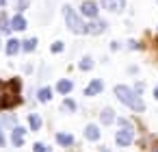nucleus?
I'll list each match as a JSON object with an SVG mask.
<instances>
[{
	"label": "nucleus",
	"mask_w": 158,
	"mask_h": 152,
	"mask_svg": "<svg viewBox=\"0 0 158 152\" xmlns=\"http://www.w3.org/2000/svg\"><path fill=\"white\" fill-rule=\"evenodd\" d=\"M80 11H82V15H87V18H95V15H98V5L93 2V0H85L82 7H80Z\"/></svg>",
	"instance_id": "5"
},
{
	"label": "nucleus",
	"mask_w": 158,
	"mask_h": 152,
	"mask_svg": "<svg viewBox=\"0 0 158 152\" xmlns=\"http://www.w3.org/2000/svg\"><path fill=\"white\" fill-rule=\"evenodd\" d=\"M5 2H7V0H0V5H5Z\"/></svg>",
	"instance_id": "27"
},
{
	"label": "nucleus",
	"mask_w": 158,
	"mask_h": 152,
	"mask_svg": "<svg viewBox=\"0 0 158 152\" xmlns=\"http://www.w3.org/2000/svg\"><path fill=\"white\" fill-rule=\"evenodd\" d=\"M35 48H37V39H35V37H31V39H24V41H22V50L33 52Z\"/></svg>",
	"instance_id": "16"
},
{
	"label": "nucleus",
	"mask_w": 158,
	"mask_h": 152,
	"mask_svg": "<svg viewBox=\"0 0 158 152\" xmlns=\"http://www.w3.org/2000/svg\"><path fill=\"white\" fill-rule=\"evenodd\" d=\"M28 126H31V130H39V126H41V117L35 115V113H31V115H28Z\"/></svg>",
	"instance_id": "14"
},
{
	"label": "nucleus",
	"mask_w": 158,
	"mask_h": 152,
	"mask_svg": "<svg viewBox=\"0 0 158 152\" xmlns=\"http://www.w3.org/2000/svg\"><path fill=\"white\" fill-rule=\"evenodd\" d=\"M102 89H104V83H102L100 78H93V80L89 83V87L85 89V96H98Z\"/></svg>",
	"instance_id": "7"
},
{
	"label": "nucleus",
	"mask_w": 158,
	"mask_h": 152,
	"mask_svg": "<svg viewBox=\"0 0 158 152\" xmlns=\"http://www.w3.org/2000/svg\"><path fill=\"white\" fill-rule=\"evenodd\" d=\"M63 13H65V22H67V26H69V31H72V33H76V35L87 33V24L82 22V18H80L72 7H65V9H63Z\"/></svg>",
	"instance_id": "3"
},
{
	"label": "nucleus",
	"mask_w": 158,
	"mask_h": 152,
	"mask_svg": "<svg viewBox=\"0 0 158 152\" xmlns=\"http://www.w3.org/2000/svg\"><path fill=\"white\" fill-rule=\"evenodd\" d=\"M0 145H5V135H2V128H0Z\"/></svg>",
	"instance_id": "25"
},
{
	"label": "nucleus",
	"mask_w": 158,
	"mask_h": 152,
	"mask_svg": "<svg viewBox=\"0 0 158 152\" xmlns=\"http://www.w3.org/2000/svg\"><path fill=\"white\" fill-rule=\"evenodd\" d=\"M56 89H59L61 93H69V91H72V80H59Z\"/></svg>",
	"instance_id": "18"
},
{
	"label": "nucleus",
	"mask_w": 158,
	"mask_h": 152,
	"mask_svg": "<svg viewBox=\"0 0 158 152\" xmlns=\"http://www.w3.org/2000/svg\"><path fill=\"white\" fill-rule=\"evenodd\" d=\"M115 96H117L126 106H130L132 111H136V113L145 111V104H143L139 91H134V89H130V87H126V85H117V87H115Z\"/></svg>",
	"instance_id": "2"
},
{
	"label": "nucleus",
	"mask_w": 158,
	"mask_h": 152,
	"mask_svg": "<svg viewBox=\"0 0 158 152\" xmlns=\"http://www.w3.org/2000/svg\"><path fill=\"white\" fill-rule=\"evenodd\" d=\"M37 98H39V102H48V100L52 98V89H50V87H44V89H39Z\"/></svg>",
	"instance_id": "17"
},
{
	"label": "nucleus",
	"mask_w": 158,
	"mask_h": 152,
	"mask_svg": "<svg viewBox=\"0 0 158 152\" xmlns=\"http://www.w3.org/2000/svg\"><path fill=\"white\" fill-rule=\"evenodd\" d=\"M11 141H13V145H15V148H20V145L24 143V128L15 126V128H13V132H11Z\"/></svg>",
	"instance_id": "9"
},
{
	"label": "nucleus",
	"mask_w": 158,
	"mask_h": 152,
	"mask_svg": "<svg viewBox=\"0 0 158 152\" xmlns=\"http://www.w3.org/2000/svg\"><path fill=\"white\" fill-rule=\"evenodd\" d=\"M63 106H65V109H69V111H74V109H76L74 100H65V102H63Z\"/></svg>",
	"instance_id": "23"
},
{
	"label": "nucleus",
	"mask_w": 158,
	"mask_h": 152,
	"mask_svg": "<svg viewBox=\"0 0 158 152\" xmlns=\"http://www.w3.org/2000/svg\"><path fill=\"white\" fill-rule=\"evenodd\" d=\"M13 26H11V22L5 18V15H0V31H2V33H9Z\"/></svg>",
	"instance_id": "19"
},
{
	"label": "nucleus",
	"mask_w": 158,
	"mask_h": 152,
	"mask_svg": "<svg viewBox=\"0 0 158 152\" xmlns=\"http://www.w3.org/2000/svg\"><path fill=\"white\" fill-rule=\"evenodd\" d=\"M100 119H102V124H113L115 122V111L113 109H104L100 113Z\"/></svg>",
	"instance_id": "12"
},
{
	"label": "nucleus",
	"mask_w": 158,
	"mask_h": 152,
	"mask_svg": "<svg viewBox=\"0 0 158 152\" xmlns=\"http://www.w3.org/2000/svg\"><path fill=\"white\" fill-rule=\"evenodd\" d=\"M102 5H104L108 11H123V7H126L123 0H102Z\"/></svg>",
	"instance_id": "8"
},
{
	"label": "nucleus",
	"mask_w": 158,
	"mask_h": 152,
	"mask_svg": "<svg viewBox=\"0 0 158 152\" xmlns=\"http://www.w3.org/2000/svg\"><path fill=\"white\" fill-rule=\"evenodd\" d=\"M152 152H158V148H154V150H152Z\"/></svg>",
	"instance_id": "28"
},
{
	"label": "nucleus",
	"mask_w": 158,
	"mask_h": 152,
	"mask_svg": "<svg viewBox=\"0 0 158 152\" xmlns=\"http://www.w3.org/2000/svg\"><path fill=\"white\" fill-rule=\"evenodd\" d=\"M11 26H13V31H24L26 28V20H24V15H13L11 18Z\"/></svg>",
	"instance_id": "10"
},
{
	"label": "nucleus",
	"mask_w": 158,
	"mask_h": 152,
	"mask_svg": "<svg viewBox=\"0 0 158 152\" xmlns=\"http://www.w3.org/2000/svg\"><path fill=\"white\" fill-rule=\"evenodd\" d=\"M104 31H106V22L104 20H93L91 24H87V33H91V35H100Z\"/></svg>",
	"instance_id": "6"
},
{
	"label": "nucleus",
	"mask_w": 158,
	"mask_h": 152,
	"mask_svg": "<svg viewBox=\"0 0 158 152\" xmlns=\"http://www.w3.org/2000/svg\"><path fill=\"white\" fill-rule=\"evenodd\" d=\"M20 44H22V41H18V39H9V41H7V54H9V57H13V54L22 48Z\"/></svg>",
	"instance_id": "13"
},
{
	"label": "nucleus",
	"mask_w": 158,
	"mask_h": 152,
	"mask_svg": "<svg viewBox=\"0 0 158 152\" xmlns=\"http://www.w3.org/2000/svg\"><path fill=\"white\" fill-rule=\"evenodd\" d=\"M20 80L13 78L9 83H0V109H11L20 102Z\"/></svg>",
	"instance_id": "1"
},
{
	"label": "nucleus",
	"mask_w": 158,
	"mask_h": 152,
	"mask_svg": "<svg viewBox=\"0 0 158 152\" xmlns=\"http://www.w3.org/2000/svg\"><path fill=\"white\" fill-rule=\"evenodd\" d=\"M115 141H117V145H121V148L130 145V143L134 141V130H132V128H123V130H117V135H115Z\"/></svg>",
	"instance_id": "4"
},
{
	"label": "nucleus",
	"mask_w": 158,
	"mask_h": 152,
	"mask_svg": "<svg viewBox=\"0 0 158 152\" xmlns=\"http://www.w3.org/2000/svg\"><path fill=\"white\" fill-rule=\"evenodd\" d=\"M85 137L91 139V141H98V139H100V128L93 126V124H89V126L85 128Z\"/></svg>",
	"instance_id": "11"
},
{
	"label": "nucleus",
	"mask_w": 158,
	"mask_h": 152,
	"mask_svg": "<svg viewBox=\"0 0 158 152\" xmlns=\"http://www.w3.org/2000/svg\"><path fill=\"white\" fill-rule=\"evenodd\" d=\"M33 150H35V152H50V148H48L46 143H35Z\"/></svg>",
	"instance_id": "21"
},
{
	"label": "nucleus",
	"mask_w": 158,
	"mask_h": 152,
	"mask_svg": "<svg viewBox=\"0 0 158 152\" xmlns=\"http://www.w3.org/2000/svg\"><path fill=\"white\" fill-rule=\"evenodd\" d=\"M154 98L158 100V85H156V89H154Z\"/></svg>",
	"instance_id": "26"
},
{
	"label": "nucleus",
	"mask_w": 158,
	"mask_h": 152,
	"mask_svg": "<svg viewBox=\"0 0 158 152\" xmlns=\"http://www.w3.org/2000/svg\"><path fill=\"white\" fill-rule=\"evenodd\" d=\"M63 50V41H54L52 44V52H61Z\"/></svg>",
	"instance_id": "22"
},
{
	"label": "nucleus",
	"mask_w": 158,
	"mask_h": 152,
	"mask_svg": "<svg viewBox=\"0 0 158 152\" xmlns=\"http://www.w3.org/2000/svg\"><path fill=\"white\" fill-rule=\"evenodd\" d=\"M26 7H28V2H26V0H22V2H20V11H24Z\"/></svg>",
	"instance_id": "24"
},
{
	"label": "nucleus",
	"mask_w": 158,
	"mask_h": 152,
	"mask_svg": "<svg viewBox=\"0 0 158 152\" xmlns=\"http://www.w3.org/2000/svg\"><path fill=\"white\" fill-rule=\"evenodd\" d=\"M56 141H59L61 145H72V143H74V137L67 135V132H59V135H56Z\"/></svg>",
	"instance_id": "15"
},
{
	"label": "nucleus",
	"mask_w": 158,
	"mask_h": 152,
	"mask_svg": "<svg viewBox=\"0 0 158 152\" xmlns=\"http://www.w3.org/2000/svg\"><path fill=\"white\" fill-rule=\"evenodd\" d=\"M93 67V61L89 59V57H85L82 61H80V70H91Z\"/></svg>",
	"instance_id": "20"
}]
</instances>
